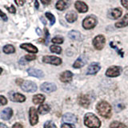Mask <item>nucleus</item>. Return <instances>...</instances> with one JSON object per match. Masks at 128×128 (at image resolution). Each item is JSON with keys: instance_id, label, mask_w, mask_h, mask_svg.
<instances>
[{"instance_id": "obj_1", "label": "nucleus", "mask_w": 128, "mask_h": 128, "mask_svg": "<svg viewBox=\"0 0 128 128\" xmlns=\"http://www.w3.org/2000/svg\"><path fill=\"white\" fill-rule=\"evenodd\" d=\"M84 123L89 128H98L101 126V121L99 118L92 113L86 114L84 117Z\"/></svg>"}, {"instance_id": "obj_2", "label": "nucleus", "mask_w": 128, "mask_h": 128, "mask_svg": "<svg viewBox=\"0 0 128 128\" xmlns=\"http://www.w3.org/2000/svg\"><path fill=\"white\" fill-rule=\"evenodd\" d=\"M98 114L104 118H110L111 116V106L107 102L102 101L98 103L96 106Z\"/></svg>"}, {"instance_id": "obj_3", "label": "nucleus", "mask_w": 128, "mask_h": 128, "mask_svg": "<svg viewBox=\"0 0 128 128\" xmlns=\"http://www.w3.org/2000/svg\"><path fill=\"white\" fill-rule=\"evenodd\" d=\"M96 24H97V18L93 15L87 16V17L83 20L82 22V26L86 30H90L94 28Z\"/></svg>"}, {"instance_id": "obj_4", "label": "nucleus", "mask_w": 128, "mask_h": 128, "mask_svg": "<svg viewBox=\"0 0 128 128\" xmlns=\"http://www.w3.org/2000/svg\"><path fill=\"white\" fill-rule=\"evenodd\" d=\"M106 43V38L103 35L99 34L97 35L93 40V45L95 49L97 50H102L105 46Z\"/></svg>"}, {"instance_id": "obj_5", "label": "nucleus", "mask_w": 128, "mask_h": 128, "mask_svg": "<svg viewBox=\"0 0 128 128\" xmlns=\"http://www.w3.org/2000/svg\"><path fill=\"white\" fill-rule=\"evenodd\" d=\"M42 62L45 63H50L52 65H55V66H58L62 63V59L59 58L56 56H50V55H46L44 56L42 58Z\"/></svg>"}, {"instance_id": "obj_6", "label": "nucleus", "mask_w": 128, "mask_h": 128, "mask_svg": "<svg viewBox=\"0 0 128 128\" xmlns=\"http://www.w3.org/2000/svg\"><path fill=\"white\" fill-rule=\"evenodd\" d=\"M22 89L26 92H34L37 90L36 84L31 81H25L21 84Z\"/></svg>"}, {"instance_id": "obj_7", "label": "nucleus", "mask_w": 128, "mask_h": 128, "mask_svg": "<svg viewBox=\"0 0 128 128\" xmlns=\"http://www.w3.org/2000/svg\"><path fill=\"white\" fill-rule=\"evenodd\" d=\"M122 69L119 66H111L108 68L106 71V75L107 77H117L120 74H121Z\"/></svg>"}, {"instance_id": "obj_8", "label": "nucleus", "mask_w": 128, "mask_h": 128, "mask_svg": "<svg viewBox=\"0 0 128 128\" xmlns=\"http://www.w3.org/2000/svg\"><path fill=\"white\" fill-rule=\"evenodd\" d=\"M10 100L14 102H22L26 100V97L22 94L19 93H15V92H10L9 94Z\"/></svg>"}, {"instance_id": "obj_9", "label": "nucleus", "mask_w": 128, "mask_h": 128, "mask_svg": "<svg viewBox=\"0 0 128 128\" xmlns=\"http://www.w3.org/2000/svg\"><path fill=\"white\" fill-rule=\"evenodd\" d=\"M29 116H30V122L32 126L35 125L36 123L38 121V114H37V111L34 109V107H30V110H29Z\"/></svg>"}, {"instance_id": "obj_10", "label": "nucleus", "mask_w": 128, "mask_h": 128, "mask_svg": "<svg viewBox=\"0 0 128 128\" xmlns=\"http://www.w3.org/2000/svg\"><path fill=\"white\" fill-rule=\"evenodd\" d=\"M41 90L44 92H47V93H50V92L54 91L57 89V87L54 85V83H50V82H45L43 83L41 86Z\"/></svg>"}, {"instance_id": "obj_11", "label": "nucleus", "mask_w": 128, "mask_h": 128, "mask_svg": "<svg viewBox=\"0 0 128 128\" xmlns=\"http://www.w3.org/2000/svg\"><path fill=\"white\" fill-rule=\"evenodd\" d=\"M101 69V66H100V64L98 62H93L91 63L87 69V74H94L97 72Z\"/></svg>"}, {"instance_id": "obj_12", "label": "nucleus", "mask_w": 128, "mask_h": 128, "mask_svg": "<svg viewBox=\"0 0 128 128\" xmlns=\"http://www.w3.org/2000/svg\"><path fill=\"white\" fill-rule=\"evenodd\" d=\"M74 6L76 8V10H77L78 12L80 13H86V12L88 10V6L87 5L83 2H81V1H77L74 4Z\"/></svg>"}, {"instance_id": "obj_13", "label": "nucleus", "mask_w": 128, "mask_h": 128, "mask_svg": "<svg viewBox=\"0 0 128 128\" xmlns=\"http://www.w3.org/2000/svg\"><path fill=\"white\" fill-rule=\"evenodd\" d=\"M72 77H73V74L69 70H66L60 75V80L63 82H69L72 80Z\"/></svg>"}, {"instance_id": "obj_14", "label": "nucleus", "mask_w": 128, "mask_h": 128, "mask_svg": "<svg viewBox=\"0 0 128 128\" xmlns=\"http://www.w3.org/2000/svg\"><path fill=\"white\" fill-rule=\"evenodd\" d=\"M20 47L23 50H26V51L30 52V53L35 54L38 52V48L30 43H23L22 45H20Z\"/></svg>"}, {"instance_id": "obj_15", "label": "nucleus", "mask_w": 128, "mask_h": 128, "mask_svg": "<svg viewBox=\"0 0 128 128\" xmlns=\"http://www.w3.org/2000/svg\"><path fill=\"white\" fill-rule=\"evenodd\" d=\"M27 73L29 75L33 76V77H36V78H42L44 76V74L42 70L35 69V68H29L27 70Z\"/></svg>"}, {"instance_id": "obj_16", "label": "nucleus", "mask_w": 128, "mask_h": 128, "mask_svg": "<svg viewBox=\"0 0 128 128\" xmlns=\"http://www.w3.org/2000/svg\"><path fill=\"white\" fill-rule=\"evenodd\" d=\"M62 121L64 122H68V123H75L77 122V117L73 114L66 113L63 115Z\"/></svg>"}, {"instance_id": "obj_17", "label": "nucleus", "mask_w": 128, "mask_h": 128, "mask_svg": "<svg viewBox=\"0 0 128 128\" xmlns=\"http://www.w3.org/2000/svg\"><path fill=\"white\" fill-rule=\"evenodd\" d=\"M78 103H79V105H81L82 106L86 108L89 106L90 103V98H88L87 95L82 94V95H80L78 98Z\"/></svg>"}, {"instance_id": "obj_18", "label": "nucleus", "mask_w": 128, "mask_h": 128, "mask_svg": "<svg viewBox=\"0 0 128 128\" xmlns=\"http://www.w3.org/2000/svg\"><path fill=\"white\" fill-rule=\"evenodd\" d=\"M86 63V58L84 56H80V57L76 60L74 63L73 64V66L74 68H80L82 67Z\"/></svg>"}, {"instance_id": "obj_19", "label": "nucleus", "mask_w": 128, "mask_h": 128, "mask_svg": "<svg viewBox=\"0 0 128 128\" xmlns=\"http://www.w3.org/2000/svg\"><path fill=\"white\" fill-rule=\"evenodd\" d=\"M13 115V110L10 108H6L4 109L1 113V118L4 120H8L11 118V116Z\"/></svg>"}, {"instance_id": "obj_20", "label": "nucleus", "mask_w": 128, "mask_h": 128, "mask_svg": "<svg viewBox=\"0 0 128 128\" xmlns=\"http://www.w3.org/2000/svg\"><path fill=\"white\" fill-rule=\"evenodd\" d=\"M69 6V2L67 0H59L56 3V9H58L59 10H65L66 8L68 7Z\"/></svg>"}, {"instance_id": "obj_21", "label": "nucleus", "mask_w": 128, "mask_h": 128, "mask_svg": "<svg viewBox=\"0 0 128 128\" xmlns=\"http://www.w3.org/2000/svg\"><path fill=\"white\" fill-rule=\"evenodd\" d=\"M78 15L74 11H70L66 14V19L68 22H74L77 20Z\"/></svg>"}, {"instance_id": "obj_22", "label": "nucleus", "mask_w": 128, "mask_h": 128, "mask_svg": "<svg viewBox=\"0 0 128 128\" xmlns=\"http://www.w3.org/2000/svg\"><path fill=\"white\" fill-rule=\"evenodd\" d=\"M68 36H69V38L73 39V40H79L82 39V34H80V32L77 31V30H71L69 32V34H68Z\"/></svg>"}, {"instance_id": "obj_23", "label": "nucleus", "mask_w": 128, "mask_h": 128, "mask_svg": "<svg viewBox=\"0 0 128 128\" xmlns=\"http://www.w3.org/2000/svg\"><path fill=\"white\" fill-rule=\"evenodd\" d=\"M126 26H128V14H126L124 16L122 19L120 20L119 22L115 23V26L117 28H121V27H124Z\"/></svg>"}, {"instance_id": "obj_24", "label": "nucleus", "mask_w": 128, "mask_h": 128, "mask_svg": "<svg viewBox=\"0 0 128 128\" xmlns=\"http://www.w3.org/2000/svg\"><path fill=\"white\" fill-rule=\"evenodd\" d=\"M50 106L47 105V104H42V105H40L38 106V113L41 114H45L46 113H48V112L50 111Z\"/></svg>"}, {"instance_id": "obj_25", "label": "nucleus", "mask_w": 128, "mask_h": 128, "mask_svg": "<svg viewBox=\"0 0 128 128\" xmlns=\"http://www.w3.org/2000/svg\"><path fill=\"white\" fill-rule=\"evenodd\" d=\"M45 100V96L42 94H36L33 97V102L34 104H40L42 103Z\"/></svg>"}, {"instance_id": "obj_26", "label": "nucleus", "mask_w": 128, "mask_h": 128, "mask_svg": "<svg viewBox=\"0 0 128 128\" xmlns=\"http://www.w3.org/2000/svg\"><path fill=\"white\" fill-rule=\"evenodd\" d=\"M122 11L121 8H115V9H114L113 10H112L111 15H112V17H113V18L118 19L120 16L122 15Z\"/></svg>"}, {"instance_id": "obj_27", "label": "nucleus", "mask_w": 128, "mask_h": 128, "mask_svg": "<svg viewBox=\"0 0 128 128\" xmlns=\"http://www.w3.org/2000/svg\"><path fill=\"white\" fill-rule=\"evenodd\" d=\"M110 128H127L125 124H123L122 122H119L117 121H114L110 123Z\"/></svg>"}, {"instance_id": "obj_28", "label": "nucleus", "mask_w": 128, "mask_h": 128, "mask_svg": "<svg viewBox=\"0 0 128 128\" xmlns=\"http://www.w3.org/2000/svg\"><path fill=\"white\" fill-rule=\"evenodd\" d=\"M14 51H15V49L12 45H6L3 47V52L6 54H12V53H14Z\"/></svg>"}, {"instance_id": "obj_29", "label": "nucleus", "mask_w": 128, "mask_h": 128, "mask_svg": "<svg viewBox=\"0 0 128 128\" xmlns=\"http://www.w3.org/2000/svg\"><path fill=\"white\" fill-rule=\"evenodd\" d=\"M50 50L51 52H53V53H55V54H60L62 52V48L58 46H55V45H52L50 47Z\"/></svg>"}, {"instance_id": "obj_30", "label": "nucleus", "mask_w": 128, "mask_h": 128, "mask_svg": "<svg viewBox=\"0 0 128 128\" xmlns=\"http://www.w3.org/2000/svg\"><path fill=\"white\" fill-rule=\"evenodd\" d=\"M45 15H46V17L48 19H49L50 23L51 26L53 25V24H54V22H55V17H54L53 14H52L51 13H50V12H46Z\"/></svg>"}, {"instance_id": "obj_31", "label": "nucleus", "mask_w": 128, "mask_h": 128, "mask_svg": "<svg viewBox=\"0 0 128 128\" xmlns=\"http://www.w3.org/2000/svg\"><path fill=\"white\" fill-rule=\"evenodd\" d=\"M44 128H57V126L52 121H47L44 124Z\"/></svg>"}, {"instance_id": "obj_32", "label": "nucleus", "mask_w": 128, "mask_h": 128, "mask_svg": "<svg viewBox=\"0 0 128 128\" xmlns=\"http://www.w3.org/2000/svg\"><path fill=\"white\" fill-rule=\"evenodd\" d=\"M52 42L56 43V44H61L63 42V38L62 37H54V38H52Z\"/></svg>"}, {"instance_id": "obj_33", "label": "nucleus", "mask_w": 128, "mask_h": 128, "mask_svg": "<svg viewBox=\"0 0 128 128\" xmlns=\"http://www.w3.org/2000/svg\"><path fill=\"white\" fill-rule=\"evenodd\" d=\"M25 58L26 61H32V60H34L36 58V56L34 54H27L25 56Z\"/></svg>"}, {"instance_id": "obj_34", "label": "nucleus", "mask_w": 128, "mask_h": 128, "mask_svg": "<svg viewBox=\"0 0 128 128\" xmlns=\"http://www.w3.org/2000/svg\"><path fill=\"white\" fill-rule=\"evenodd\" d=\"M7 103V99L4 96L0 95V106L1 105H6Z\"/></svg>"}, {"instance_id": "obj_35", "label": "nucleus", "mask_w": 128, "mask_h": 128, "mask_svg": "<svg viewBox=\"0 0 128 128\" xmlns=\"http://www.w3.org/2000/svg\"><path fill=\"white\" fill-rule=\"evenodd\" d=\"M6 10L9 11L10 13H11V14H14L15 12H16V9H15V7H14V5H11L10 7H6Z\"/></svg>"}, {"instance_id": "obj_36", "label": "nucleus", "mask_w": 128, "mask_h": 128, "mask_svg": "<svg viewBox=\"0 0 128 128\" xmlns=\"http://www.w3.org/2000/svg\"><path fill=\"white\" fill-rule=\"evenodd\" d=\"M0 17H1L2 19L3 20V21H5V22H6L7 20H8V18H7L6 14L5 13H3V12L1 10H0Z\"/></svg>"}, {"instance_id": "obj_37", "label": "nucleus", "mask_w": 128, "mask_h": 128, "mask_svg": "<svg viewBox=\"0 0 128 128\" xmlns=\"http://www.w3.org/2000/svg\"><path fill=\"white\" fill-rule=\"evenodd\" d=\"M61 128H74V126L73 124H69V123H63L61 126Z\"/></svg>"}, {"instance_id": "obj_38", "label": "nucleus", "mask_w": 128, "mask_h": 128, "mask_svg": "<svg viewBox=\"0 0 128 128\" xmlns=\"http://www.w3.org/2000/svg\"><path fill=\"white\" fill-rule=\"evenodd\" d=\"M14 1H15L16 4L19 6H22L24 5V0H14Z\"/></svg>"}, {"instance_id": "obj_39", "label": "nucleus", "mask_w": 128, "mask_h": 128, "mask_svg": "<svg viewBox=\"0 0 128 128\" xmlns=\"http://www.w3.org/2000/svg\"><path fill=\"white\" fill-rule=\"evenodd\" d=\"M122 6L128 10V0H121Z\"/></svg>"}, {"instance_id": "obj_40", "label": "nucleus", "mask_w": 128, "mask_h": 128, "mask_svg": "<svg viewBox=\"0 0 128 128\" xmlns=\"http://www.w3.org/2000/svg\"><path fill=\"white\" fill-rule=\"evenodd\" d=\"M45 33H46V43L47 44V43H48V42H49V37H50L49 32H48V30H47V29H45Z\"/></svg>"}, {"instance_id": "obj_41", "label": "nucleus", "mask_w": 128, "mask_h": 128, "mask_svg": "<svg viewBox=\"0 0 128 128\" xmlns=\"http://www.w3.org/2000/svg\"><path fill=\"white\" fill-rule=\"evenodd\" d=\"M12 128H23V126L20 123H18L17 122V123H15L13 126H12Z\"/></svg>"}, {"instance_id": "obj_42", "label": "nucleus", "mask_w": 128, "mask_h": 128, "mask_svg": "<svg viewBox=\"0 0 128 128\" xmlns=\"http://www.w3.org/2000/svg\"><path fill=\"white\" fill-rule=\"evenodd\" d=\"M50 1H51V0H41L42 3L44 4V5H48V4H50Z\"/></svg>"}, {"instance_id": "obj_43", "label": "nucleus", "mask_w": 128, "mask_h": 128, "mask_svg": "<svg viewBox=\"0 0 128 128\" xmlns=\"http://www.w3.org/2000/svg\"><path fill=\"white\" fill-rule=\"evenodd\" d=\"M34 6H35L36 9H38L39 5H38V0H34Z\"/></svg>"}, {"instance_id": "obj_44", "label": "nucleus", "mask_w": 128, "mask_h": 128, "mask_svg": "<svg viewBox=\"0 0 128 128\" xmlns=\"http://www.w3.org/2000/svg\"><path fill=\"white\" fill-rule=\"evenodd\" d=\"M36 31H37V34H38V35H41L42 34V30L39 29V28H37L36 29Z\"/></svg>"}, {"instance_id": "obj_45", "label": "nucleus", "mask_w": 128, "mask_h": 128, "mask_svg": "<svg viewBox=\"0 0 128 128\" xmlns=\"http://www.w3.org/2000/svg\"><path fill=\"white\" fill-rule=\"evenodd\" d=\"M0 128H8L5 124H3V123H0Z\"/></svg>"}, {"instance_id": "obj_46", "label": "nucleus", "mask_w": 128, "mask_h": 128, "mask_svg": "<svg viewBox=\"0 0 128 128\" xmlns=\"http://www.w3.org/2000/svg\"><path fill=\"white\" fill-rule=\"evenodd\" d=\"M41 21L43 22V24H44V25H46V21H45V20H44V18L43 17H41Z\"/></svg>"}, {"instance_id": "obj_47", "label": "nucleus", "mask_w": 128, "mask_h": 128, "mask_svg": "<svg viewBox=\"0 0 128 128\" xmlns=\"http://www.w3.org/2000/svg\"><path fill=\"white\" fill-rule=\"evenodd\" d=\"M2 69L1 67H0V74H1V73H2Z\"/></svg>"}, {"instance_id": "obj_48", "label": "nucleus", "mask_w": 128, "mask_h": 128, "mask_svg": "<svg viewBox=\"0 0 128 128\" xmlns=\"http://www.w3.org/2000/svg\"><path fill=\"white\" fill-rule=\"evenodd\" d=\"M28 1H29V2H30V1H31V0H28Z\"/></svg>"}]
</instances>
